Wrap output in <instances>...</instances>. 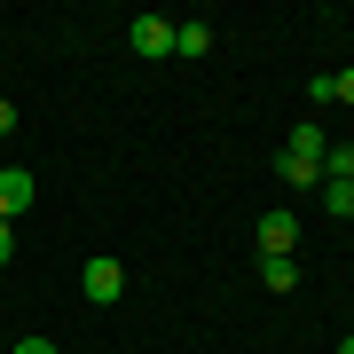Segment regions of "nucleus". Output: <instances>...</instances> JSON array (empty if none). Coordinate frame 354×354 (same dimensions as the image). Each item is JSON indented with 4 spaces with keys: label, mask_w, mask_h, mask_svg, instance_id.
Segmentation results:
<instances>
[{
    "label": "nucleus",
    "mask_w": 354,
    "mask_h": 354,
    "mask_svg": "<svg viewBox=\"0 0 354 354\" xmlns=\"http://www.w3.org/2000/svg\"><path fill=\"white\" fill-rule=\"evenodd\" d=\"M323 158H330V142H323V127H315V118H307V127H291L283 158H276V174L291 181V189H315V181H323Z\"/></svg>",
    "instance_id": "f257e3e1"
},
{
    "label": "nucleus",
    "mask_w": 354,
    "mask_h": 354,
    "mask_svg": "<svg viewBox=\"0 0 354 354\" xmlns=\"http://www.w3.org/2000/svg\"><path fill=\"white\" fill-rule=\"evenodd\" d=\"M127 48L142 55V64L174 55V16H134V24H127Z\"/></svg>",
    "instance_id": "f03ea898"
},
{
    "label": "nucleus",
    "mask_w": 354,
    "mask_h": 354,
    "mask_svg": "<svg viewBox=\"0 0 354 354\" xmlns=\"http://www.w3.org/2000/svg\"><path fill=\"white\" fill-rule=\"evenodd\" d=\"M79 291H87V299H95V307H111V299H118V291H127V268H118L111 252H95L87 268H79Z\"/></svg>",
    "instance_id": "7ed1b4c3"
},
{
    "label": "nucleus",
    "mask_w": 354,
    "mask_h": 354,
    "mask_svg": "<svg viewBox=\"0 0 354 354\" xmlns=\"http://www.w3.org/2000/svg\"><path fill=\"white\" fill-rule=\"evenodd\" d=\"M260 260H291V244H299V221H291V213H260Z\"/></svg>",
    "instance_id": "20e7f679"
},
{
    "label": "nucleus",
    "mask_w": 354,
    "mask_h": 354,
    "mask_svg": "<svg viewBox=\"0 0 354 354\" xmlns=\"http://www.w3.org/2000/svg\"><path fill=\"white\" fill-rule=\"evenodd\" d=\"M32 197H39V181L24 174V165H0V221H8V213H32Z\"/></svg>",
    "instance_id": "39448f33"
},
{
    "label": "nucleus",
    "mask_w": 354,
    "mask_h": 354,
    "mask_svg": "<svg viewBox=\"0 0 354 354\" xmlns=\"http://www.w3.org/2000/svg\"><path fill=\"white\" fill-rule=\"evenodd\" d=\"M174 55H181V64L213 55V24H174Z\"/></svg>",
    "instance_id": "423d86ee"
},
{
    "label": "nucleus",
    "mask_w": 354,
    "mask_h": 354,
    "mask_svg": "<svg viewBox=\"0 0 354 354\" xmlns=\"http://www.w3.org/2000/svg\"><path fill=\"white\" fill-rule=\"evenodd\" d=\"M260 283L268 291H291V283H299V260H260Z\"/></svg>",
    "instance_id": "0eeeda50"
},
{
    "label": "nucleus",
    "mask_w": 354,
    "mask_h": 354,
    "mask_svg": "<svg viewBox=\"0 0 354 354\" xmlns=\"http://www.w3.org/2000/svg\"><path fill=\"white\" fill-rule=\"evenodd\" d=\"M323 174H330V181H354V142H330V158H323Z\"/></svg>",
    "instance_id": "6e6552de"
},
{
    "label": "nucleus",
    "mask_w": 354,
    "mask_h": 354,
    "mask_svg": "<svg viewBox=\"0 0 354 354\" xmlns=\"http://www.w3.org/2000/svg\"><path fill=\"white\" fill-rule=\"evenodd\" d=\"M323 205H330V213L346 221V213H354V181H323Z\"/></svg>",
    "instance_id": "1a4fd4ad"
},
{
    "label": "nucleus",
    "mask_w": 354,
    "mask_h": 354,
    "mask_svg": "<svg viewBox=\"0 0 354 354\" xmlns=\"http://www.w3.org/2000/svg\"><path fill=\"white\" fill-rule=\"evenodd\" d=\"M8 354H55V339H16Z\"/></svg>",
    "instance_id": "9d476101"
},
{
    "label": "nucleus",
    "mask_w": 354,
    "mask_h": 354,
    "mask_svg": "<svg viewBox=\"0 0 354 354\" xmlns=\"http://www.w3.org/2000/svg\"><path fill=\"white\" fill-rule=\"evenodd\" d=\"M330 87H339V102H354V64H346L339 79H330Z\"/></svg>",
    "instance_id": "9b49d317"
},
{
    "label": "nucleus",
    "mask_w": 354,
    "mask_h": 354,
    "mask_svg": "<svg viewBox=\"0 0 354 354\" xmlns=\"http://www.w3.org/2000/svg\"><path fill=\"white\" fill-rule=\"evenodd\" d=\"M0 134H16V102L8 95H0Z\"/></svg>",
    "instance_id": "f8f14e48"
},
{
    "label": "nucleus",
    "mask_w": 354,
    "mask_h": 354,
    "mask_svg": "<svg viewBox=\"0 0 354 354\" xmlns=\"http://www.w3.org/2000/svg\"><path fill=\"white\" fill-rule=\"evenodd\" d=\"M16 260V236H8V221H0V268H8Z\"/></svg>",
    "instance_id": "ddd939ff"
},
{
    "label": "nucleus",
    "mask_w": 354,
    "mask_h": 354,
    "mask_svg": "<svg viewBox=\"0 0 354 354\" xmlns=\"http://www.w3.org/2000/svg\"><path fill=\"white\" fill-rule=\"evenodd\" d=\"M339 354H354V339H339Z\"/></svg>",
    "instance_id": "4468645a"
},
{
    "label": "nucleus",
    "mask_w": 354,
    "mask_h": 354,
    "mask_svg": "<svg viewBox=\"0 0 354 354\" xmlns=\"http://www.w3.org/2000/svg\"><path fill=\"white\" fill-rule=\"evenodd\" d=\"M0 354H8V346H0Z\"/></svg>",
    "instance_id": "2eb2a0df"
}]
</instances>
